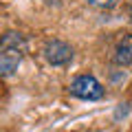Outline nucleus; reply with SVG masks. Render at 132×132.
<instances>
[{"mask_svg": "<svg viewBox=\"0 0 132 132\" xmlns=\"http://www.w3.org/2000/svg\"><path fill=\"white\" fill-rule=\"evenodd\" d=\"M68 93L77 99H84V101H97L106 95V90L95 75H77L68 86Z\"/></svg>", "mask_w": 132, "mask_h": 132, "instance_id": "nucleus-1", "label": "nucleus"}, {"mask_svg": "<svg viewBox=\"0 0 132 132\" xmlns=\"http://www.w3.org/2000/svg\"><path fill=\"white\" fill-rule=\"evenodd\" d=\"M44 57L53 66H66L73 60V46L64 40H51L44 46Z\"/></svg>", "mask_w": 132, "mask_h": 132, "instance_id": "nucleus-2", "label": "nucleus"}, {"mask_svg": "<svg viewBox=\"0 0 132 132\" xmlns=\"http://www.w3.org/2000/svg\"><path fill=\"white\" fill-rule=\"evenodd\" d=\"M0 51L13 53V55H22V53L27 51V40H24V35L18 33V31H7V33H2V38H0Z\"/></svg>", "mask_w": 132, "mask_h": 132, "instance_id": "nucleus-3", "label": "nucleus"}, {"mask_svg": "<svg viewBox=\"0 0 132 132\" xmlns=\"http://www.w3.org/2000/svg\"><path fill=\"white\" fill-rule=\"evenodd\" d=\"M112 62L117 66H130L132 64V33H126L114 46Z\"/></svg>", "mask_w": 132, "mask_h": 132, "instance_id": "nucleus-4", "label": "nucleus"}, {"mask_svg": "<svg viewBox=\"0 0 132 132\" xmlns=\"http://www.w3.org/2000/svg\"><path fill=\"white\" fill-rule=\"evenodd\" d=\"M18 64H20V55L0 51V75H13L18 71Z\"/></svg>", "mask_w": 132, "mask_h": 132, "instance_id": "nucleus-5", "label": "nucleus"}, {"mask_svg": "<svg viewBox=\"0 0 132 132\" xmlns=\"http://www.w3.org/2000/svg\"><path fill=\"white\" fill-rule=\"evenodd\" d=\"M93 7H99V9H110V7L117 5V0H88Z\"/></svg>", "mask_w": 132, "mask_h": 132, "instance_id": "nucleus-6", "label": "nucleus"}, {"mask_svg": "<svg viewBox=\"0 0 132 132\" xmlns=\"http://www.w3.org/2000/svg\"><path fill=\"white\" fill-rule=\"evenodd\" d=\"M130 18H132V9H130Z\"/></svg>", "mask_w": 132, "mask_h": 132, "instance_id": "nucleus-7", "label": "nucleus"}]
</instances>
